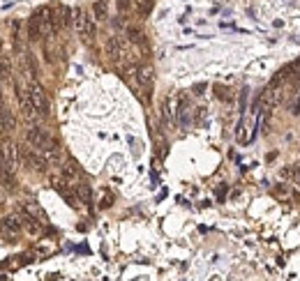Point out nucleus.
<instances>
[{
	"mask_svg": "<svg viewBox=\"0 0 300 281\" xmlns=\"http://www.w3.org/2000/svg\"><path fill=\"white\" fill-rule=\"evenodd\" d=\"M25 143H28L30 148H35V150L44 152L46 148L53 143V138H51V134L44 129V127H30L28 131H25Z\"/></svg>",
	"mask_w": 300,
	"mask_h": 281,
	"instance_id": "1",
	"label": "nucleus"
},
{
	"mask_svg": "<svg viewBox=\"0 0 300 281\" xmlns=\"http://www.w3.org/2000/svg\"><path fill=\"white\" fill-rule=\"evenodd\" d=\"M136 74V83H139V90L143 95V99L148 101L150 99V92H153V83H155V72L150 65H141L134 69Z\"/></svg>",
	"mask_w": 300,
	"mask_h": 281,
	"instance_id": "2",
	"label": "nucleus"
},
{
	"mask_svg": "<svg viewBox=\"0 0 300 281\" xmlns=\"http://www.w3.org/2000/svg\"><path fill=\"white\" fill-rule=\"evenodd\" d=\"M28 92H30V99H33V104H35V111L40 113V116H49V97H46V90L37 83V81H33L28 86Z\"/></svg>",
	"mask_w": 300,
	"mask_h": 281,
	"instance_id": "3",
	"label": "nucleus"
},
{
	"mask_svg": "<svg viewBox=\"0 0 300 281\" xmlns=\"http://www.w3.org/2000/svg\"><path fill=\"white\" fill-rule=\"evenodd\" d=\"M74 25H76V32L85 42H93V37H95V23H93V19L83 10H74Z\"/></svg>",
	"mask_w": 300,
	"mask_h": 281,
	"instance_id": "4",
	"label": "nucleus"
},
{
	"mask_svg": "<svg viewBox=\"0 0 300 281\" xmlns=\"http://www.w3.org/2000/svg\"><path fill=\"white\" fill-rule=\"evenodd\" d=\"M60 173H63V180L72 187H74L76 182H81V166L76 164L74 159L63 161V164H60Z\"/></svg>",
	"mask_w": 300,
	"mask_h": 281,
	"instance_id": "5",
	"label": "nucleus"
},
{
	"mask_svg": "<svg viewBox=\"0 0 300 281\" xmlns=\"http://www.w3.org/2000/svg\"><path fill=\"white\" fill-rule=\"evenodd\" d=\"M19 106H21V116L25 118V120H35L40 113L35 111V104H33V99H30V92H28V88H19Z\"/></svg>",
	"mask_w": 300,
	"mask_h": 281,
	"instance_id": "6",
	"label": "nucleus"
},
{
	"mask_svg": "<svg viewBox=\"0 0 300 281\" xmlns=\"http://www.w3.org/2000/svg\"><path fill=\"white\" fill-rule=\"evenodd\" d=\"M21 212H25V215L33 217V219H37L40 224H46V215H44V210L40 207L37 201H23L21 203Z\"/></svg>",
	"mask_w": 300,
	"mask_h": 281,
	"instance_id": "7",
	"label": "nucleus"
},
{
	"mask_svg": "<svg viewBox=\"0 0 300 281\" xmlns=\"http://www.w3.org/2000/svg\"><path fill=\"white\" fill-rule=\"evenodd\" d=\"M0 228H3V233H7V235H19V233L23 231V221H21V215L5 217V219H3V224H0Z\"/></svg>",
	"mask_w": 300,
	"mask_h": 281,
	"instance_id": "8",
	"label": "nucleus"
},
{
	"mask_svg": "<svg viewBox=\"0 0 300 281\" xmlns=\"http://www.w3.org/2000/svg\"><path fill=\"white\" fill-rule=\"evenodd\" d=\"M104 53H106V58H109V60H113V62H118L120 58H123V44H120L118 37H109V40H106Z\"/></svg>",
	"mask_w": 300,
	"mask_h": 281,
	"instance_id": "9",
	"label": "nucleus"
},
{
	"mask_svg": "<svg viewBox=\"0 0 300 281\" xmlns=\"http://www.w3.org/2000/svg\"><path fill=\"white\" fill-rule=\"evenodd\" d=\"M70 16H72V12H70V7H58V10L53 12V28L55 30H63V28H67L70 25Z\"/></svg>",
	"mask_w": 300,
	"mask_h": 281,
	"instance_id": "10",
	"label": "nucleus"
},
{
	"mask_svg": "<svg viewBox=\"0 0 300 281\" xmlns=\"http://www.w3.org/2000/svg\"><path fill=\"white\" fill-rule=\"evenodd\" d=\"M44 157H46V161H49V164H53V166L55 164H63V148H60L58 143L53 140V143H51V146L44 150Z\"/></svg>",
	"mask_w": 300,
	"mask_h": 281,
	"instance_id": "11",
	"label": "nucleus"
},
{
	"mask_svg": "<svg viewBox=\"0 0 300 281\" xmlns=\"http://www.w3.org/2000/svg\"><path fill=\"white\" fill-rule=\"evenodd\" d=\"M74 194H76V198H79L81 203H85V205H90V201H93V191H90V187L85 185V182H76Z\"/></svg>",
	"mask_w": 300,
	"mask_h": 281,
	"instance_id": "12",
	"label": "nucleus"
},
{
	"mask_svg": "<svg viewBox=\"0 0 300 281\" xmlns=\"http://www.w3.org/2000/svg\"><path fill=\"white\" fill-rule=\"evenodd\" d=\"M25 32H28V40H30V42H37V40H42L40 23H37L35 14L30 16V19H28V23H25Z\"/></svg>",
	"mask_w": 300,
	"mask_h": 281,
	"instance_id": "13",
	"label": "nucleus"
},
{
	"mask_svg": "<svg viewBox=\"0 0 300 281\" xmlns=\"http://www.w3.org/2000/svg\"><path fill=\"white\" fill-rule=\"evenodd\" d=\"M0 185H3V189L7 191H16V178H14V171H0Z\"/></svg>",
	"mask_w": 300,
	"mask_h": 281,
	"instance_id": "14",
	"label": "nucleus"
},
{
	"mask_svg": "<svg viewBox=\"0 0 300 281\" xmlns=\"http://www.w3.org/2000/svg\"><path fill=\"white\" fill-rule=\"evenodd\" d=\"M21 221H23V228L30 233V235H40L42 224H40L37 219H33V217H28V215L23 212V215H21Z\"/></svg>",
	"mask_w": 300,
	"mask_h": 281,
	"instance_id": "15",
	"label": "nucleus"
},
{
	"mask_svg": "<svg viewBox=\"0 0 300 281\" xmlns=\"http://www.w3.org/2000/svg\"><path fill=\"white\" fill-rule=\"evenodd\" d=\"M127 37H130L134 44L148 49V46H145V35H143V30H141V28H136V25H130V28H127Z\"/></svg>",
	"mask_w": 300,
	"mask_h": 281,
	"instance_id": "16",
	"label": "nucleus"
},
{
	"mask_svg": "<svg viewBox=\"0 0 300 281\" xmlns=\"http://www.w3.org/2000/svg\"><path fill=\"white\" fill-rule=\"evenodd\" d=\"M93 12H95V19H97V21H106V14H109L106 0H97L95 7H93Z\"/></svg>",
	"mask_w": 300,
	"mask_h": 281,
	"instance_id": "17",
	"label": "nucleus"
},
{
	"mask_svg": "<svg viewBox=\"0 0 300 281\" xmlns=\"http://www.w3.org/2000/svg\"><path fill=\"white\" fill-rule=\"evenodd\" d=\"M153 5H155V0H136V7H139L141 14H148L150 10H153Z\"/></svg>",
	"mask_w": 300,
	"mask_h": 281,
	"instance_id": "18",
	"label": "nucleus"
},
{
	"mask_svg": "<svg viewBox=\"0 0 300 281\" xmlns=\"http://www.w3.org/2000/svg\"><path fill=\"white\" fill-rule=\"evenodd\" d=\"M10 60L7 58H0V79H10Z\"/></svg>",
	"mask_w": 300,
	"mask_h": 281,
	"instance_id": "19",
	"label": "nucleus"
},
{
	"mask_svg": "<svg viewBox=\"0 0 300 281\" xmlns=\"http://www.w3.org/2000/svg\"><path fill=\"white\" fill-rule=\"evenodd\" d=\"M7 131V120H5V113H0V136Z\"/></svg>",
	"mask_w": 300,
	"mask_h": 281,
	"instance_id": "20",
	"label": "nucleus"
},
{
	"mask_svg": "<svg viewBox=\"0 0 300 281\" xmlns=\"http://www.w3.org/2000/svg\"><path fill=\"white\" fill-rule=\"evenodd\" d=\"M217 97H220V99H231V95L226 92V88H217Z\"/></svg>",
	"mask_w": 300,
	"mask_h": 281,
	"instance_id": "21",
	"label": "nucleus"
},
{
	"mask_svg": "<svg viewBox=\"0 0 300 281\" xmlns=\"http://www.w3.org/2000/svg\"><path fill=\"white\" fill-rule=\"evenodd\" d=\"M7 207V198H5V194H3V189H0V212L5 210Z\"/></svg>",
	"mask_w": 300,
	"mask_h": 281,
	"instance_id": "22",
	"label": "nucleus"
}]
</instances>
